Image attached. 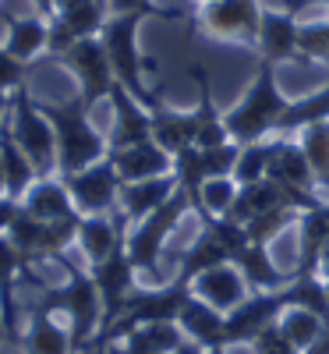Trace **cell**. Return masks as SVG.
<instances>
[{"instance_id":"obj_1","label":"cell","mask_w":329,"mask_h":354,"mask_svg":"<svg viewBox=\"0 0 329 354\" xmlns=\"http://www.w3.org/2000/svg\"><path fill=\"white\" fill-rule=\"evenodd\" d=\"M39 106L50 117L53 135H57V174L61 177L93 167L110 153L106 135L93 124V113H88V106L78 96L61 100V103H43L39 100Z\"/></svg>"},{"instance_id":"obj_2","label":"cell","mask_w":329,"mask_h":354,"mask_svg":"<svg viewBox=\"0 0 329 354\" xmlns=\"http://www.w3.org/2000/svg\"><path fill=\"white\" fill-rule=\"evenodd\" d=\"M57 262L64 266V273H68V283L64 287H50L43 294V301L36 312H50V315H68L71 319V347L75 354L88 347V340L96 337L100 330V322H103V298H100V290H96V280L88 270H82V266H75L64 255H57Z\"/></svg>"},{"instance_id":"obj_3","label":"cell","mask_w":329,"mask_h":354,"mask_svg":"<svg viewBox=\"0 0 329 354\" xmlns=\"http://www.w3.org/2000/svg\"><path fill=\"white\" fill-rule=\"evenodd\" d=\"M273 68H276V64L262 61V64H258V75H255V82H252V88L245 93V100L223 117L227 131H230V142L252 145V142H265V135H276V124H280V117H283L290 96L276 85Z\"/></svg>"},{"instance_id":"obj_4","label":"cell","mask_w":329,"mask_h":354,"mask_svg":"<svg viewBox=\"0 0 329 354\" xmlns=\"http://www.w3.org/2000/svg\"><path fill=\"white\" fill-rule=\"evenodd\" d=\"M145 18H153V11H131V15H110V21L103 25V46H106V57H110V64H113V75L117 82H121L128 93L145 106V110H156L163 100L149 93V85H145V71L153 68L142 57L138 50V25Z\"/></svg>"},{"instance_id":"obj_5","label":"cell","mask_w":329,"mask_h":354,"mask_svg":"<svg viewBox=\"0 0 329 354\" xmlns=\"http://www.w3.org/2000/svg\"><path fill=\"white\" fill-rule=\"evenodd\" d=\"M188 298H191V280H185V277H173L163 287H135L131 298L121 308V315H117V322L106 326L103 333H96L88 340V347L124 340L135 326H145V322H177Z\"/></svg>"},{"instance_id":"obj_6","label":"cell","mask_w":329,"mask_h":354,"mask_svg":"<svg viewBox=\"0 0 329 354\" xmlns=\"http://www.w3.org/2000/svg\"><path fill=\"white\" fill-rule=\"evenodd\" d=\"M8 128L15 135V142L25 149V156L32 160L39 177H57V135L50 117L43 113L39 100L28 93V85L11 93V110H8Z\"/></svg>"},{"instance_id":"obj_7","label":"cell","mask_w":329,"mask_h":354,"mask_svg":"<svg viewBox=\"0 0 329 354\" xmlns=\"http://www.w3.org/2000/svg\"><path fill=\"white\" fill-rule=\"evenodd\" d=\"M191 209V198L185 192H177L173 198H167L156 213H149L145 220L135 223V230L124 238V248H128V259L138 270V277H153L156 280V262L163 259L170 238L177 234L181 220L188 216Z\"/></svg>"},{"instance_id":"obj_8","label":"cell","mask_w":329,"mask_h":354,"mask_svg":"<svg viewBox=\"0 0 329 354\" xmlns=\"http://www.w3.org/2000/svg\"><path fill=\"white\" fill-rule=\"evenodd\" d=\"M53 61H61L75 82H78V100L93 110L96 103L110 100L113 93V85H117V75H113V64H110V57H106V46L100 36H85L78 39L71 50H64L61 57H53Z\"/></svg>"},{"instance_id":"obj_9","label":"cell","mask_w":329,"mask_h":354,"mask_svg":"<svg viewBox=\"0 0 329 354\" xmlns=\"http://www.w3.org/2000/svg\"><path fill=\"white\" fill-rule=\"evenodd\" d=\"M57 177H61V174H57ZM61 181L68 185V192L75 198V209L82 216H106V213H113L117 205H121L124 181H121V174H117L110 156H103L100 163L85 167L78 174H64Z\"/></svg>"},{"instance_id":"obj_10","label":"cell","mask_w":329,"mask_h":354,"mask_svg":"<svg viewBox=\"0 0 329 354\" xmlns=\"http://www.w3.org/2000/svg\"><path fill=\"white\" fill-rule=\"evenodd\" d=\"M262 4L258 0H209L198 8L195 25L213 39L230 43H255L258 46V28H262Z\"/></svg>"},{"instance_id":"obj_11","label":"cell","mask_w":329,"mask_h":354,"mask_svg":"<svg viewBox=\"0 0 329 354\" xmlns=\"http://www.w3.org/2000/svg\"><path fill=\"white\" fill-rule=\"evenodd\" d=\"M294 305V290L276 287V290H252L248 298L237 305L234 312H227V344H252L265 326L273 322Z\"/></svg>"},{"instance_id":"obj_12","label":"cell","mask_w":329,"mask_h":354,"mask_svg":"<svg viewBox=\"0 0 329 354\" xmlns=\"http://www.w3.org/2000/svg\"><path fill=\"white\" fill-rule=\"evenodd\" d=\"M88 273H93L96 290H100V298H103V322H100V333H103L106 326H113V322H117V315H121L124 301L131 298L138 270H135L131 259H128V248L121 245L113 255H106L103 262H93V266H88Z\"/></svg>"},{"instance_id":"obj_13","label":"cell","mask_w":329,"mask_h":354,"mask_svg":"<svg viewBox=\"0 0 329 354\" xmlns=\"http://www.w3.org/2000/svg\"><path fill=\"white\" fill-rule=\"evenodd\" d=\"M106 103H110V110H113L110 135H106L110 153L128 149V145H138V142H149V138H153V113H149L121 82L113 85V93H110Z\"/></svg>"},{"instance_id":"obj_14","label":"cell","mask_w":329,"mask_h":354,"mask_svg":"<svg viewBox=\"0 0 329 354\" xmlns=\"http://www.w3.org/2000/svg\"><path fill=\"white\" fill-rule=\"evenodd\" d=\"M191 294L195 298H202L205 305H213L216 312H234L237 305H241L248 298V283L241 277V270H237L234 262H223V266H213V270H205L191 280Z\"/></svg>"},{"instance_id":"obj_15","label":"cell","mask_w":329,"mask_h":354,"mask_svg":"<svg viewBox=\"0 0 329 354\" xmlns=\"http://www.w3.org/2000/svg\"><path fill=\"white\" fill-rule=\"evenodd\" d=\"M121 174V181L131 185V181H149V177H163V174H173V153H167L160 142H138V145H128V149H117V153H106Z\"/></svg>"},{"instance_id":"obj_16","label":"cell","mask_w":329,"mask_h":354,"mask_svg":"<svg viewBox=\"0 0 329 354\" xmlns=\"http://www.w3.org/2000/svg\"><path fill=\"white\" fill-rule=\"evenodd\" d=\"M297 36H301V21H297V15L280 11V8H265L262 11V28H258L262 61H269V64L294 61L297 57Z\"/></svg>"},{"instance_id":"obj_17","label":"cell","mask_w":329,"mask_h":354,"mask_svg":"<svg viewBox=\"0 0 329 354\" xmlns=\"http://www.w3.org/2000/svg\"><path fill=\"white\" fill-rule=\"evenodd\" d=\"M181 192L173 174H163V177H149V181H131L121 188V205H117V213H121L128 223H138L145 220L149 213H156L167 198H173Z\"/></svg>"},{"instance_id":"obj_18","label":"cell","mask_w":329,"mask_h":354,"mask_svg":"<svg viewBox=\"0 0 329 354\" xmlns=\"http://www.w3.org/2000/svg\"><path fill=\"white\" fill-rule=\"evenodd\" d=\"M124 216L121 213H106V216H82V227H78V248L82 255L88 259V266L93 262H103L106 255H113L117 248L124 245Z\"/></svg>"},{"instance_id":"obj_19","label":"cell","mask_w":329,"mask_h":354,"mask_svg":"<svg viewBox=\"0 0 329 354\" xmlns=\"http://www.w3.org/2000/svg\"><path fill=\"white\" fill-rule=\"evenodd\" d=\"M0 18H4V28H8L4 46L18 57V61L32 64L39 53H46V46H50V18H43V15H8V11Z\"/></svg>"},{"instance_id":"obj_20","label":"cell","mask_w":329,"mask_h":354,"mask_svg":"<svg viewBox=\"0 0 329 354\" xmlns=\"http://www.w3.org/2000/svg\"><path fill=\"white\" fill-rule=\"evenodd\" d=\"M21 209L28 216H36V220H46V223L78 216L75 198H71V192H68V185L61 181V177H39V181L25 192Z\"/></svg>"},{"instance_id":"obj_21","label":"cell","mask_w":329,"mask_h":354,"mask_svg":"<svg viewBox=\"0 0 329 354\" xmlns=\"http://www.w3.org/2000/svg\"><path fill=\"white\" fill-rule=\"evenodd\" d=\"M181 330H185V337L188 340H195V344H202L205 351H213V347H230L227 344V315L223 312H216L213 305H205L202 298H191L185 301V308H181Z\"/></svg>"},{"instance_id":"obj_22","label":"cell","mask_w":329,"mask_h":354,"mask_svg":"<svg viewBox=\"0 0 329 354\" xmlns=\"http://www.w3.org/2000/svg\"><path fill=\"white\" fill-rule=\"evenodd\" d=\"M234 266L241 270L248 290H276V287H287L294 280V273L280 270L276 259L269 255V245H248L245 252L234 255Z\"/></svg>"},{"instance_id":"obj_23","label":"cell","mask_w":329,"mask_h":354,"mask_svg":"<svg viewBox=\"0 0 329 354\" xmlns=\"http://www.w3.org/2000/svg\"><path fill=\"white\" fill-rule=\"evenodd\" d=\"M153 113V142H160L167 153H181L188 149V145H195L198 138V117L195 110H170L167 103H160L156 110H149Z\"/></svg>"},{"instance_id":"obj_24","label":"cell","mask_w":329,"mask_h":354,"mask_svg":"<svg viewBox=\"0 0 329 354\" xmlns=\"http://www.w3.org/2000/svg\"><path fill=\"white\" fill-rule=\"evenodd\" d=\"M0 167H4V185H8V195L11 198H25V192L39 181V174L32 167V160L25 156V149L15 142L8 121H0Z\"/></svg>"},{"instance_id":"obj_25","label":"cell","mask_w":329,"mask_h":354,"mask_svg":"<svg viewBox=\"0 0 329 354\" xmlns=\"http://www.w3.org/2000/svg\"><path fill=\"white\" fill-rule=\"evenodd\" d=\"M53 18H61L78 39L100 36L110 21V0H57Z\"/></svg>"},{"instance_id":"obj_26","label":"cell","mask_w":329,"mask_h":354,"mask_svg":"<svg viewBox=\"0 0 329 354\" xmlns=\"http://www.w3.org/2000/svg\"><path fill=\"white\" fill-rule=\"evenodd\" d=\"M322 121H329V85H319L312 93H301L297 100H290L276 124V135L287 138L290 131H301V128H312Z\"/></svg>"},{"instance_id":"obj_27","label":"cell","mask_w":329,"mask_h":354,"mask_svg":"<svg viewBox=\"0 0 329 354\" xmlns=\"http://www.w3.org/2000/svg\"><path fill=\"white\" fill-rule=\"evenodd\" d=\"M21 351L25 354H75L71 330H64L50 312H36L21 337Z\"/></svg>"},{"instance_id":"obj_28","label":"cell","mask_w":329,"mask_h":354,"mask_svg":"<svg viewBox=\"0 0 329 354\" xmlns=\"http://www.w3.org/2000/svg\"><path fill=\"white\" fill-rule=\"evenodd\" d=\"M185 344V330L181 322H145L135 326L124 337V351H156V354H173Z\"/></svg>"},{"instance_id":"obj_29","label":"cell","mask_w":329,"mask_h":354,"mask_svg":"<svg viewBox=\"0 0 329 354\" xmlns=\"http://www.w3.org/2000/svg\"><path fill=\"white\" fill-rule=\"evenodd\" d=\"M297 145L305 149L308 167L315 174V185H319V192L326 198L329 195V121L312 124V128H301V131H297Z\"/></svg>"},{"instance_id":"obj_30","label":"cell","mask_w":329,"mask_h":354,"mask_svg":"<svg viewBox=\"0 0 329 354\" xmlns=\"http://www.w3.org/2000/svg\"><path fill=\"white\" fill-rule=\"evenodd\" d=\"M241 192V185L234 181V177H209V181L198 188L195 195V213L202 220H216V216H227L230 205Z\"/></svg>"},{"instance_id":"obj_31","label":"cell","mask_w":329,"mask_h":354,"mask_svg":"<svg viewBox=\"0 0 329 354\" xmlns=\"http://www.w3.org/2000/svg\"><path fill=\"white\" fill-rule=\"evenodd\" d=\"M276 326H280V333L297 347V351H308L315 340H319V333H322V326H326V319L319 315V312H312V308H287L280 319H276Z\"/></svg>"},{"instance_id":"obj_32","label":"cell","mask_w":329,"mask_h":354,"mask_svg":"<svg viewBox=\"0 0 329 354\" xmlns=\"http://www.w3.org/2000/svg\"><path fill=\"white\" fill-rule=\"evenodd\" d=\"M294 223H297V209H290V205H273V209L252 216L245 223V230H248L252 245H269V241H276L280 234H287V227H294Z\"/></svg>"},{"instance_id":"obj_33","label":"cell","mask_w":329,"mask_h":354,"mask_svg":"<svg viewBox=\"0 0 329 354\" xmlns=\"http://www.w3.org/2000/svg\"><path fill=\"white\" fill-rule=\"evenodd\" d=\"M265 167H269V142H252L237 153V163H234V181L237 185H255L265 177Z\"/></svg>"},{"instance_id":"obj_34","label":"cell","mask_w":329,"mask_h":354,"mask_svg":"<svg viewBox=\"0 0 329 354\" xmlns=\"http://www.w3.org/2000/svg\"><path fill=\"white\" fill-rule=\"evenodd\" d=\"M28 78V64L18 61V57L0 43V88H8V93H15V88H21Z\"/></svg>"},{"instance_id":"obj_35","label":"cell","mask_w":329,"mask_h":354,"mask_svg":"<svg viewBox=\"0 0 329 354\" xmlns=\"http://www.w3.org/2000/svg\"><path fill=\"white\" fill-rule=\"evenodd\" d=\"M131 11H153V15H160V18H170V21H177V18H185L181 11H167V8H153V0H110V15H131Z\"/></svg>"},{"instance_id":"obj_36","label":"cell","mask_w":329,"mask_h":354,"mask_svg":"<svg viewBox=\"0 0 329 354\" xmlns=\"http://www.w3.org/2000/svg\"><path fill=\"white\" fill-rule=\"evenodd\" d=\"M18 213H21V202L11 198V195H0V234L11 230V223H15Z\"/></svg>"},{"instance_id":"obj_37","label":"cell","mask_w":329,"mask_h":354,"mask_svg":"<svg viewBox=\"0 0 329 354\" xmlns=\"http://www.w3.org/2000/svg\"><path fill=\"white\" fill-rule=\"evenodd\" d=\"M305 8H329V0H280V11L301 15Z\"/></svg>"},{"instance_id":"obj_38","label":"cell","mask_w":329,"mask_h":354,"mask_svg":"<svg viewBox=\"0 0 329 354\" xmlns=\"http://www.w3.org/2000/svg\"><path fill=\"white\" fill-rule=\"evenodd\" d=\"M305 354H329V319H326V326H322V333H319V340L305 351Z\"/></svg>"},{"instance_id":"obj_39","label":"cell","mask_w":329,"mask_h":354,"mask_svg":"<svg viewBox=\"0 0 329 354\" xmlns=\"http://www.w3.org/2000/svg\"><path fill=\"white\" fill-rule=\"evenodd\" d=\"M32 8H36V15H43V18H53L57 0H32Z\"/></svg>"},{"instance_id":"obj_40","label":"cell","mask_w":329,"mask_h":354,"mask_svg":"<svg viewBox=\"0 0 329 354\" xmlns=\"http://www.w3.org/2000/svg\"><path fill=\"white\" fill-rule=\"evenodd\" d=\"M8 110H11V93H8V88H0V121L8 117Z\"/></svg>"},{"instance_id":"obj_41","label":"cell","mask_w":329,"mask_h":354,"mask_svg":"<svg viewBox=\"0 0 329 354\" xmlns=\"http://www.w3.org/2000/svg\"><path fill=\"white\" fill-rule=\"evenodd\" d=\"M0 195H8V185H4V167H0Z\"/></svg>"},{"instance_id":"obj_42","label":"cell","mask_w":329,"mask_h":354,"mask_svg":"<svg viewBox=\"0 0 329 354\" xmlns=\"http://www.w3.org/2000/svg\"><path fill=\"white\" fill-rule=\"evenodd\" d=\"M124 354H156V351H124Z\"/></svg>"},{"instance_id":"obj_43","label":"cell","mask_w":329,"mask_h":354,"mask_svg":"<svg viewBox=\"0 0 329 354\" xmlns=\"http://www.w3.org/2000/svg\"><path fill=\"white\" fill-rule=\"evenodd\" d=\"M209 354H227V347H213V351H209Z\"/></svg>"},{"instance_id":"obj_44","label":"cell","mask_w":329,"mask_h":354,"mask_svg":"<svg viewBox=\"0 0 329 354\" xmlns=\"http://www.w3.org/2000/svg\"><path fill=\"white\" fill-rule=\"evenodd\" d=\"M0 340H4V322H0Z\"/></svg>"},{"instance_id":"obj_45","label":"cell","mask_w":329,"mask_h":354,"mask_svg":"<svg viewBox=\"0 0 329 354\" xmlns=\"http://www.w3.org/2000/svg\"><path fill=\"white\" fill-rule=\"evenodd\" d=\"M18 354H25V351H18Z\"/></svg>"}]
</instances>
